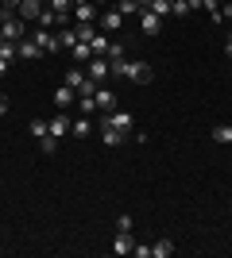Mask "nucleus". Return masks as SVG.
<instances>
[{"label":"nucleus","instance_id":"nucleus-5","mask_svg":"<svg viewBox=\"0 0 232 258\" xmlns=\"http://www.w3.org/2000/svg\"><path fill=\"white\" fill-rule=\"evenodd\" d=\"M16 58H23V62H39V58H43V50L31 43V35H23L20 43H16Z\"/></svg>","mask_w":232,"mask_h":258},{"label":"nucleus","instance_id":"nucleus-41","mask_svg":"<svg viewBox=\"0 0 232 258\" xmlns=\"http://www.w3.org/2000/svg\"><path fill=\"white\" fill-rule=\"evenodd\" d=\"M93 4H97V8H101V4H109V0H93Z\"/></svg>","mask_w":232,"mask_h":258},{"label":"nucleus","instance_id":"nucleus-39","mask_svg":"<svg viewBox=\"0 0 232 258\" xmlns=\"http://www.w3.org/2000/svg\"><path fill=\"white\" fill-rule=\"evenodd\" d=\"M4 8H8V12H16V8H20V0H4Z\"/></svg>","mask_w":232,"mask_h":258},{"label":"nucleus","instance_id":"nucleus-1","mask_svg":"<svg viewBox=\"0 0 232 258\" xmlns=\"http://www.w3.org/2000/svg\"><path fill=\"white\" fill-rule=\"evenodd\" d=\"M109 74L124 77V81H132V85H151V81H155V70L147 62H124V58L109 62Z\"/></svg>","mask_w":232,"mask_h":258},{"label":"nucleus","instance_id":"nucleus-35","mask_svg":"<svg viewBox=\"0 0 232 258\" xmlns=\"http://www.w3.org/2000/svg\"><path fill=\"white\" fill-rule=\"evenodd\" d=\"M224 54L232 58V31H228V39H224Z\"/></svg>","mask_w":232,"mask_h":258},{"label":"nucleus","instance_id":"nucleus-7","mask_svg":"<svg viewBox=\"0 0 232 258\" xmlns=\"http://www.w3.org/2000/svg\"><path fill=\"white\" fill-rule=\"evenodd\" d=\"M85 74L93 77L97 85H105V77H112L109 74V58H89V62H85Z\"/></svg>","mask_w":232,"mask_h":258},{"label":"nucleus","instance_id":"nucleus-27","mask_svg":"<svg viewBox=\"0 0 232 258\" xmlns=\"http://www.w3.org/2000/svg\"><path fill=\"white\" fill-rule=\"evenodd\" d=\"M39 151L43 154H58V139L55 135H43V139H39Z\"/></svg>","mask_w":232,"mask_h":258},{"label":"nucleus","instance_id":"nucleus-30","mask_svg":"<svg viewBox=\"0 0 232 258\" xmlns=\"http://www.w3.org/2000/svg\"><path fill=\"white\" fill-rule=\"evenodd\" d=\"M47 8H55V12H74V0H51Z\"/></svg>","mask_w":232,"mask_h":258},{"label":"nucleus","instance_id":"nucleus-17","mask_svg":"<svg viewBox=\"0 0 232 258\" xmlns=\"http://www.w3.org/2000/svg\"><path fill=\"white\" fill-rule=\"evenodd\" d=\"M74 100H77V89H70V85H58V89H55V104H58V108L74 104Z\"/></svg>","mask_w":232,"mask_h":258},{"label":"nucleus","instance_id":"nucleus-36","mask_svg":"<svg viewBox=\"0 0 232 258\" xmlns=\"http://www.w3.org/2000/svg\"><path fill=\"white\" fill-rule=\"evenodd\" d=\"M186 4H190V12H194V8H205V0H186Z\"/></svg>","mask_w":232,"mask_h":258},{"label":"nucleus","instance_id":"nucleus-22","mask_svg":"<svg viewBox=\"0 0 232 258\" xmlns=\"http://www.w3.org/2000/svg\"><path fill=\"white\" fill-rule=\"evenodd\" d=\"M58 43H62V50H70V46H77L81 39H77V31H74V27H62V35H58Z\"/></svg>","mask_w":232,"mask_h":258},{"label":"nucleus","instance_id":"nucleus-9","mask_svg":"<svg viewBox=\"0 0 232 258\" xmlns=\"http://www.w3.org/2000/svg\"><path fill=\"white\" fill-rule=\"evenodd\" d=\"M97 27H101V31H120V27H124V16L116 8H109V12H101V16H97Z\"/></svg>","mask_w":232,"mask_h":258},{"label":"nucleus","instance_id":"nucleus-24","mask_svg":"<svg viewBox=\"0 0 232 258\" xmlns=\"http://www.w3.org/2000/svg\"><path fill=\"white\" fill-rule=\"evenodd\" d=\"M213 143H232V123H217L213 127Z\"/></svg>","mask_w":232,"mask_h":258},{"label":"nucleus","instance_id":"nucleus-11","mask_svg":"<svg viewBox=\"0 0 232 258\" xmlns=\"http://www.w3.org/2000/svg\"><path fill=\"white\" fill-rule=\"evenodd\" d=\"M89 81V74H85V66H70L66 70V77H62V85H70V89H77L81 93V85Z\"/></svg>","mask_w":232,"mask_h":258},{"label":"nucleus","instance_id":"nucleus-15","mask_svg":"<svg viewBox=\"0 0 232 258\" xmlns=\"http://www.w3.org/2000/svg\"><path fill=\"white\" fill-rule=\"evenodd\" d=\"M101 139H105V147H120L128 135H124V131H116V127H109V123H101Z\"/></svg>","mask_w":232,"mask_h":258},{"label":"nucleus","instance_id":"nucleus-12","mask_svg":"<svg viewBox=\"0 0 232 258\" xmlns=\"http://www.w3.org/2000/svg\"><path fill=\"white\" fill-rule=\"evenodd\" d=\"M97 4H93V0H85V4H74V20L77 23H97Z\"/></svg>","mask_w":232,"mask_h":258},{"label":"nucleus","instance_id":"nucleus-40","mask_svg":"<svg viewBox=\"0 0 232 258\" xmlns=\"http://www.w3.org/2000/svg\"><path fill=\"white\" fill-rule=\"evenodd\" d=\"M147 4H151V0H140V8H147Z\"/></svg>","mask_w":232,"mask_h":258},{"label":"nucleus","instance_id":"nucleus-21","mask_svg":"<svg viewBox=\"0 0 232 258\" xmlns=\"http://www.w3.org/2000/svg\"><path fill=\"white\" fill-rule=\"evenodd\" d=\"M116 12H120L124 20H128V16H140L144 8H140V0H120V4H116Z\"/></svg>","mask_w":232,"mask_h":258},{"label":"nucleus","instance_id":"nucleus-3","mask_svg":"<svg viewBox=\"0 0 232 258\" xmlns=\"http://www.w3.org/2000/svg\"><path fill=\"white\" fill-rule=\"evenodd\" d=\"M0 35H4V43H20L23 35H27V20H20V16H8V20L0 23Z\"/></svg>","mask_w":232,"mask_h":258},{"label":"nucleus","instance_id":"nucleus-29","mask_svg":"<svg viewBox=\"0 0 232 258\" xmlns=\"http://www.w3.org/2000/svg\"><path fill=\"white\" fill-rule=\"evenodd\" d=\"M170 16H178V20H186V16H190V4H186V0H174V8H170Z\"/></svg>","mask_w":232,"mask_h":258},{"label":"nucleus","instance_id":"nucleus-32","mask_svg":"<svg viewBox=\"0 0 232 258\" xmlns=\"http://www.w3.org/2000/svg\"><path fill=\"white\" fill-rule=\"evenodd\" d=\"M116 231H132V216H116Z\"/></svg>","mask_w":232,"mask_h":258},{"label":"nucleus","instance_id":"nucleus-26","mask_svg":"<svg viewBox=\"0 0 232 258\" xmlns=\"http://www.w3.org/2000/svg\"><path fill=\"white\" fill-rule=\"evenodd\" d=\"M77 108H81V116H93V112H97V100L81 93V97H77Z\"/></svg>","mask_w":232,"mask_h":258},{"label":"nucleus","instance_id":"nucleus-33","mask_svg":"<svg viewBox=\"0 0 232 258\" xmlns=\"http://www.w3.org/2000/svg\"><path fill=\"white\" fill-rule=\"evenodd\" d=\"M0 58H16V43H0Z\"/></svg>","mask_w":232,"mask_h":258},{"label":"nucleus","instance_id":"nucleus-14","mask_svg":"<svg viewBox=\"0 0 232 258\" xmlns=\"http://www.w3.org/2000/svg\"><path fill=\"white\" fill-rule=\"evenodd\" d=\"M70 123H74V119H70V116H55V119H47V127H51V135H55V139H62V135H70Z\"/></svg>","mask_w":232,"mask_h":258},{"label":"nucleus","instance_id":"nucleus-4","mask_svg":"<svg viewBox=\"0 0 232 258\" xmlns=\"http://www.w3.org/2000/svg\"><path fill=\"white\" fill-rule=\"evenodd\" d=\"M101 123H109V127L124 131V135H132V127H135V119H132V112H109V116L101 119Z\"/></svg>","mask_w":232,"mask_h":258},{"label":"nucleus","instance_id":"nucleus-20","mask_svg":"<svg viewBox=\"0 0 232 258\" xmlns=\"http://www.w3.org/2000/svg\"><path fill=\"white\" fill-rule=\"evenodd\" d=\"M74 31H77V39H81V43H93V39H97V31H101V27H97V23H77Z\"/></svg>","mask_w":232,"mask_h":258},{"label":"nucleus","instance_id":"nucleus-34","mask_svg":"<svg viewBox=\"0 0 232 258\" xmlns=\"http://www.w3.org/2000/svg\"><path fill=\"white\" fill-rule=\"evenodd\" d=\"M0 116H8V97L0 93Z\"/></svg>","mask_w":232,"mask_h":258},{"label":"nucleus","instance_id":"nucleus-31","mask_svg":"<svg viewBox=\"0 0 232 258\" xmlns=\"http://www.w3.org/2000/svg\"><path fill=\"white\" fill-rule=\"evenodd\" d=\"M105 58H109V62H116V58H124V43H112V46H109V54H105Z\"/></svg>","mask_w":232,"mask_h":258},{"label":"nucleus","instance_id":"nucleus-38","mask_svg":"<svg viewBox=\"0 0 232 258\" xmlns=\"http://www.w3.org/2000/svg\"><path fill=\"white\" fill-rule=\"evenodd\" d=\"M8 16H16V12H8V8H4V4H0V23L8 20Z\"/></svg>","mask_w":232,"mask_h":258},{"label":"nucleus","instance_id":"nucleus-10","mask_svg":"<svg viewBox=\"0 0 232 258\" xmlns=\"http://www.w3.org/2000/svg\"><path fill=\"white\" fill-rule=\"evenodd\" d=\"M93 100H97V112H105V116H109V112H116V93H112V89L101 85L97 93H93Z\"/></svg>","mask_w":232,"mask_h":258},{"label":"nucleus","instance_id":"nucleus-19","mask_svg":"<svg viewBox=\"0 0 232 258\" xmlns=\"http://www.w3.org/2000/svg\"><path fill=\"white\" fill-rule=\"evenodd\" d=\"M174 254V243L170 239H159V243H151V258H170Z\"/></svg>","mask_w":232,"mask_h":258},{"label":"nucleus","instance_id":"nucleus-28","mask_svg":"<svg viewBox=\"0 0 232 258\" xmlns=\"http://www.w3.org/2000/svg\"><path fill=\"white\" fill-rule=\"evenodd\" d=\"M31 135H35V139H43V135H51V127H47V119H31Z\"/></svg>","mask_w":232,"mask_h":258},{"label":"nucleus","instance_id":"nucleus-6","mask_svg":"<svg viewBox=\"0 0 232 258\" xmlns=\"http://www.w3.org/2000/svg\"><path fill=\"white\" fill-rule=\"evenodd\" d=\"M43 8H47V0H20V8H16V16H20V20H27V23H35Z\"/></svg>","mask_w":232,"mask_h":258},{"label":"nucleus","instance_id":"nucleus-2","mask_svg":"<svg viewBox=\"0 0 232 258\" xmlns=\"http://www.w3.org/2000/svg\"><path fill=\"white\" fill-rule=\"evenodd\" d=\"M27 35H31V43L39 46L43 54H58V50H62V43H58V35H51L47 27H35V31H27Z\"/></svg>","mask_w":232,"mask_h":258},{"label":"nucleus","instance_id":"nucleus-37","mask_svg":"<svg viewBox=\"0 0 232 258\" xmlns=\"http://www.w3.org/2000/svg\"><path fill=\"white\" fill-rule=\"evenodd\" d=\"M8 62H12V58H0V77L8 74Z\"/></svg>","mask_w":232,"mask_h":258},{"label":"nucleus","instance_id":"nucleus-42","mask_svg":"<svg viewBox=\"0 0 232 258\" xmlns=\"http://www.w3.org/2000/svg\"><path fill=\"white\" fill-rule=\"evenodd\" d=\"M74 4H85V0H74Z\"/></svg>","mask_w":232,"mask_h":258},{"label":"nucleus","instance_id":"nucleus-8","mask_svg":"<svg viewBox=\"0 0 232 258\" xmlns=\"http://www.w3.org/2000/svg\"><path fill=\"white\" fill-rule=\"evenodd\" d=\"M163 16H155V12L151 8H144V12H140V31H147V35H159V31H163Z\"/></svg>","mask_w":232,"mask_h":258},{"label":"nucleus","instance_id":"nucleus-18","mask_svg":"<svg viewBox=\"0 0 232 258\" xmlns=\"http://www.w3.org/2000/svg\"><path fill=\"white\" fill-rule=\"evenodd\" d=\"M89 131H93V123H89V116H81V119H74V123H70V135H74V139H85Z\"/></svg>","mask_w":232,"mask_h":258},{"label":"nucleus","instance_id":"nucleus-13","mask_svg":"<svg viewBox=\"0 0 232 258\" xmlns=\"http://www.w3.org/2000/svg\"><path fill=\"white\" fill-rule=\"evenodd\" d=\"M132 247H135L132 231H116V239H112V254H132Z\"/></svg>","mask_w":232,"mask_h":258},{"label":"nucleus","instance_id":"nucleus-16","mask_svg":"<svg viewBox=\"0 0 232 258\" xmlns=\"http://www.w3.org/2000/svg\"><path fill=\"white\" fill-rule=\"evenodd\" d=\"M109 46H112V39H109L105 31H97V39L89 43V50H93V58H105V54H109Z\"/></svg>","mask_w":232,"mask_h":258},{"label":"nucleus","instance_id":"nucleus-43","mask_svg":"<svg viewBox=\"0 0 232 258\" xmlns=\"http://www.w3.org/2000/svg\"><path fill=\"white\" fill-rule=\"evenodd\" d=\"M217 4H228V0H217Z\"/></svg>","mask_w":232,"mask_h":258},{"label":"nucleus","instance_id":"nucleus-25","mask_svg":"<svg viewBox=\"0 0 232 258\" xmlns=\"http://www.w3.org/2000/svg\"><path fill=\"white\" fill-rule=\"evenodd\" d=\"M147 8H151L155 16H163V20H166V16H170V8H174V0H151Z\"/></svg>","mask_w":232,"mask_h":258},{"label":"nucleus","instance_id":"nucleus-23","mask_svg":"<svg viewBox=\"0 0 232 258\" xmlns=\"http://www.w3.org/2000/svg\"><path fill=\"white\" fill-rule=\"evenodd\" d=\"M70 58H74V62H89V58H93L89 43H77V46H70Z\"/></svg>","mask_w":232,"mask_h":258}]
</instances>
